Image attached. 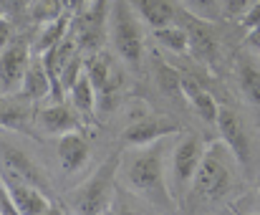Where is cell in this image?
Listing matches in <instances>:
<instances>
[{
    "label": "cell",
    "mask_w": 260,
    "mask_h": 215,
    "mask_svg": "<svg viewBox=\"0 0 260 215\" xmlns=\"http://www.w3.org/2000/svg\"><path fill=\"white\" fill-rule=\"evenodd\" d=\"M170 152L172 149H167V142L157 139L152 144L129 147L119 162V182L157 210H179L167 180Z\"/></svg>",
    "instance_id": "6da1fadb"
},
{
    "label": "cell",
    "mask_w": 260,
    "mask_h": 215,
    "mask_svg": "<svg viewBox=\"0 0 260 215\" xmlns=\"http://www.w3.org/2000/svg\"><path fill=\"white\" fill-rule=\"evenodd\" d=\"M144 20L137 15L129 0H111L109 3V20H106V33L111 51L119 56L124 66L132 71H139L144 64L147 53V41H144Z\"/></svg>",
    "instance_id": "7a4b0ae2"
},
{
    "label": "cell",
    "mask_w": 260,
    "mask_h": 215,
    "mask_svg": "<svg viewBox=\"0 0 260 215\" xmlns=\"http://www.w3.org/2000/svg\"><path fill=\"white\" fill-rule=\"evenodd\" d=\"M233 162H238V160L228 149L225 142H212L210 147H205L202 162H200L197 175H194L192 188H189V193L194 195L197 203H217L230 193Z\"/></svg>",
    "instance_id": "3957f363"
},
{
    "label": "cell",
    "mask_w": 260,
    "mask_h": 215,
    "mask_svg": "<svg viewBox=\"0 0 260 215\" xmlns=\"http://www.w3.org/2000/svg\"><path fill=\"white\" fill-rule=\"evenodd\" d=\"M205 155V144L197 134H184L170 152V165H167V180H170V190H172L177 205L182 208L184 195L192 188V180L197 175V167L202 162Z\"/></svg>",
    "instance_id": "277c9868"
},
{
    "label": "cell",
    "mask_w": 260,
    "mask_h": 215,
    "mask_svg": "<svg viewBox=\"0 0 260 215\" xmlns=\"http://www.w3.org/2000/svg\"><path fill=\"white\" fill-rule=\"evenodd\" d=\"M119 162H121V155L109 157L79 188V193L74 198V210L76 213H106L111 208L114 188L119 182Z\"/></svg>",
    "instance_id": "5b68a950"
},
{
    "label": "cell",
    "mask_w": 260,
    "mask_h": 215,
    "mask_svg": "<svg viewBox=\"0 0 260 215\" xmlns=\"http://www.w3.org/2000/svg\"><path fill=\"white\" fill-rule=\"evenodd\" d=\"M217 134L220 142L228 144V149L235 155L240 167H250L253 160V144H250V134L245 121L240 119V114L230 107H220V116H217Z\"/></svg>",
    "instance_id": "8992f818"
},
{
    "label": "cell",
    "mask_w": 260,
    "mask_h": 215,
    "mask_svg": "<svg viewBox=\"0 0 260 215\" xmlns=\"http://www.w3.org/2000/svg\"><path fill=\"white\" fill-rule=\"evenodd\" d=\"M36 124L48 137H63L69 132H79V129L86 127L84 116L74 109V104H63L61 99H56L48 107L38 109L36 111Z\"/></svg>",
    "instance_id": "52a82bcc"
},
{
    "label": "cell",
    "mask_w": 260,
    "mask_h": 215,
    "mask_svg": "<svg viewBox=\"0 0 260 215\" xmlns=\"http://www.w3.org/2000/svg\"><path fill=\"white\" fill-rule=\"evenodd\" d=\"M0 175H3V180H5V185H8L13 200H15L18 213H28V215L53 213L51 198L46 195L48 190H43V188H38V185H33V182H28V180H23V177L8 172V170H3Z\"/></svg>",
    "instance_id": "ba28073f"
},
{
    "label": "cell",
    "mask_w": 260,
    "mask_h": 215,
    "mask_svg": "<svg viewBox=\"0 0 260 215\" xmlns=\"http://www.w3.org/2000/svg\"><path fill=\"white\" fill-rule=\"evenodd\" d=\"M179 132V124L172 116H159V114H147L137 121H132L124 129V144L126 147H139V144H152L157 139H167L170 134Z\"/></svg>",
    "instance_id": "9c48e42d"
},
{
    "label": "cell",
    "mask_w": 260,
    "mask_h": 215,
    "mask_svg": "<svg viewBox=\"0 0 260 215\" xmlns=\"http://www.w3.org/2000/svg\"><path fill=\"white\" fill-rule=\"evenodd\" d=\"M210 20L194 18L187 13V33H189V53L207 69H217V56H220V46H217V36L212 33V28L207 25Z\"/></svg>",
    "instance_id": "30bf717a"
},
{
    "label": "cell",
    "mask_w": 260,
    "mask_h": 215,
    "mask_svg": "<svg viewBox=\"0 0 260 215\" xmlns=\"http://www.w3.org/2000/svg\"><path fill=\"white\" fill-rule=\"evenodd\" d=\"M30 58L33 56H30V48L25 43H8L0 51V89L5 94L20 89Z\"/></svg>",
    "instance_id": "8fae6325"
},
{
    "label": "cell",
    "mask_w": 260,
    "mask_h": 215,
    "mask_svg": "<svg viewBox=\"0 0 260 215\" xmlns=\"http://www.w3.org/2000/svg\"><path fill=\"white\" fill-rule=\"evenodd\" d=\"M56 155H58V165H61L63 175H79L88 165L91 147H88L86 139L81 137V132H69V134L58 137Z\"/></svg>",
    "instance_id": "7c38bea8"
},
{
    "label": "cell",
    "mask_w": 260,
    "mask_h": 215,
    "mask_svg": "<svg viewBox=\"0 0 260 215\" xmlns=\"http://www.w3.org/2000/svg\"><path fill=\"white\" fill-rule=\"evenodd\" d=\"M0 162H3V170H8V172H13V175H18V177H23V180H28V182H33V185H38L43 190H48V180L41 172V167L25 152H20L18 147H13L8 142H0Z\"/></svg>",
    "instance_id": "4fadbf2b"
},
{
    "label": "cell",
    "mask_w": 260,
    "mask_h": 215,
    "mask_svg": "<svg viewBox=\"0 0 260 215\" xmlns=\"http://www.w3.org/2000/svg\"><path fill=\"white\" fill-rule=\"evenodd\" d=\"M18 91H20V99H25V102H41V99H46V97H51V94H53L51 76H48L46 64H43V58H41L38 53L30 58L28 71H25L23 84H20V89H18Z\"/></svg>",
    "instance_id": "5bb4252c"
},
{
    "label": "cell",
    "mask_w": 260,
    "mask_h": 215,
    "mask_svg": "<svg viewBox=\"0 0 260 215\" xmlns=\"http://www.w3.org/2000/svg\"><path fill=\"white\" fill-rule=\"evenodd\" d=\"M86 74L99 97H106V94L114 91V86H116V71H114L111 58L106 56V51L86 53Z\"/></svg>",
    "instance_id": "9a60e30c"
},
{
    "label": "cell",
    "mask_w": 260,
    "mask_h": 215,
    "mask_svg": "<svg viewBox=\"0 0 260 215\" xmlns=\"http://www.w3.org/2000/svg\"><path fill=\"white\" fill-rule=\"evenodd\" d=\"M129 3L137 10V15L144 20V25H149V28L170 25V23H174V18H177L174 5L170 0H129Z\"/></svg>",
    "instance_id": "2e32d148"
},
{
    "label": "cell",
    "mask_w": 260,
    "mask_h": 215,
    "mask_svg": "<svg viewBox=\"0 0 260 215\" xmlns=\"http://www.w3.org/2000/svg\"><path fill=\"white\" fill-rule=\"evenodd\" d=\"M71 25H74V13H63V15H58L56 20L43 23L41 30H38V38H36V43H33V51L41 56V53L56 48V46L66 38V30H69Z\"/></svg>",
    "instance_id": "e0dca14e"
},
{
    "label": "cell",
    "mask_w": 260,
    "mask_h": 215,
    "mask_svg": "<svg viewBox=\"0 0 260 215\" xmlns=\"http://www.w3.org/2000/svg\"><path fill=\"white\" fill-rule=\"evenodd\" d=\"M69 94H71V104H74V109L84 116L86 124H91V121H93V111H96V99H99V94H96V89H93V84H91V79H88L86 71H84V74L79 76V81L69 89Z\"/></svg>",
    "instance_id": "ac0fdd59"
},
{
    "label": "cell",
    "mask_w": 260,
    "mask_h": 215,
    "mask_svg": "<svg viewBox=\"0 0 260 215\" xmlns=\"http://www.w3.org/2000/svg\"><path fill=\"white\" fill-rule=\"evenodd\" d=\"M152 36L154 41L170 51V53H189V33H187V25H179L177 20L170 25H162V28H152Z\"/></svg>",
    "instance_id": "d6986e66"
},
{
    "label": "cell",
    "mask_w": 260,
    "mask_h": 215,
    "mask_svg": "<svg viewBox=\"0 0 260 215\" xmlns=\"http://www.w3.org/2000/svg\"><path fill=\"white\" fill-rule=\"evenodd\" d=\"M152 66H154V81L162 94H182V71L165 64L157 53L152 56Z\"/></svg>",
    "instance_id": "ffe728a7"
},
{
    "label": "cell",
    "mask_w": 260,
    "mask_h": 215,
    "mask_svg": "<svg viewBox=\"0 0 260 215\" xmlns=\"http://www.w3.org/2000/svg\"><path fill=\"white\" fill-rule=\"evenodd\" d=\"M30 121V111L20 102L0 99V129H25Z\"/></svg>",
    "instance_id": "44dd1931"
},
{
    "label": "cell",
    "mask_w": 260,
    "mask_h": 215,
    "mask_svg": "<svg viewBox=\"0 0 260 215\" xmlns=\"http://www.w3.org/2000/svg\"><path fill=\"white\" fill-rule=\"evenodd\" d=\"M238 84H240V91L245 94V99L260 107V71L253 64H248V61L238 64Z\"/></svg>",
    "instance_id": "7402d4cb"
},
{
    "label": "cell",
    "mask_w": 260,
    "mask_h": 215,
    "mask_svg": "<svg viewBox=\"0 0 260 215\" xmlns=\"http://www.w3.org/2000/svg\"><path fill=\"white\" fill-rule=\"evenodd\" d=\"M189 104L194 109V114L205 121V124H217V116H220V104H217V99L207 91V89H200L192 99H189Z\"/></svg>",
    "instance_id": "603a6c76"
},
{
    "label": "cell",
    "mask_w": 260,
    "mask_h": 215,
    "mask_svg": "<svg viewBox=\"0 0 260 215\" xmlns=\"http://www.w3.org/2000/svg\"><path fill=\"white\" fill-rule=\"evenodd\" d=\"M179 5L184 8V13L210 23L222 15V0H179Z\"/></svg>",
    "instance_id": "cb8c5ba5"
},
{
    "label": "cell",
    "mask_w": 260,
    "mask_h": 215,
    "mask_svg": "<svg viewBox=\"0 0 260 215\" xmlns=\"http://www.w3.org/2000/svg\"><path fill=\"white\" fill-rule=\"evenodd\" d=\"M30 10H33V20H38L41 25L48 23V20H56L58 15L66 13L63 5H61V0H36Z\"/></svg>",
    "instance_id": "d4e9b609"
},
{
    "label": "cell",
    "mask_w": 260,
    "mask_h": 215,
    "mask_svg": "<svg viewBox=\"0 0 260 215\" xmlns=\"http://www.w3.org/2000/svg\"><path fill=\"white\" fill-rule=\"evenodd\" d=\"M255 3H258V0H222V13H225L228 18L238 20V18H243Z\"/></svg>",
    "instance_id": "484cf974"
},
{
    "label": "cell",
    "mask_w": 260,
    "mask_h": 215,
    "mask_svg": "<svg viewBox=\"0 0 260 215\" xmlns=\"http://www.w3.org/2000/svg\"><path fill=\"white\" fill-rule=\"evenodd\" d=\"M0 215H18L15 200H13V195H10V190H8L3 175H0Z\"/></svg>",
    "instance_id": "4316f807"
},
{
    "label": "cell",
    "mask_w": 260,
    "mask_h": 215,
    "mask_svg": "<svg viewBox=\"0 0 260 215\" xmlns=\"http://www.w3.org/2000/svg\"><path fill=\"white\" fill-rule=\"evenodd\" d=\"M200 89H202V84H200L192 74H182V97H184L187 102H189V99H192Z\"/></svg>",
    "instance_id": "83f0119b"
},
{
    "label": "cell",
    "mask_w": 260,
    "mask_h": 215,
    "mask_svg": "<svg viewBox=\"0 0 260 215\" xmlns=\"http://www.w3.org/2000/svg\"><path fill=\"white\" fill-rule=\"evenodd\" d=\"M10 38H13V25L10 20H5V15H0V51L10 43Z\"/></svg>",
    "instance_id": "f1b7e54d"
},
{
    "label": "cell",
    "mask_w": 260,
    "mask_h": 215,
    "mask_svg": "<svg viewBox=\"0 0 260 215\" xmlns=\"http://www.w3.org/2000/svg\"><path fill=\"white\" fill-rule=\"evenodd\" d=\"M240 20H243V25H245V28L260 25V0L250 8V10H248V13H245V15H243V18H240Z\"/></svg>",
    "instance_id": "f546056e"
},
{
    "label": "cell",
    "mask_w": 260,
    "mask_h": 215,
    "mask_svg": "<svg viewBox=\"0 0 260 215\" xmlns=\"http://www.w3.org/2000/svg\"><path fill=\"white\" fill-rule=\"evenodd\" d=\"M61 5H63V10H66V13L79 15V13H81V8H86V0H61Z\"/></svg>",
    "instance_id": "4dcf8cb0"
},
{
    "label": "cell",
    "mask_w": 260,
    "mask_h": 215,
    "mask_svg": "<svg viewBox=\"0 0 260 215\" xmlns=\"http://www.w3.org/2000/svg\"><path fill=\"white\" fill-rule=\"evenodd\" d=\"M28 0H0V10H23Z\"/></svg>",
    "instance_id": "1f68e13d"
},
{
    "label": "cell",
    "mask_w": 260,
    "mask_h": 215,
    "mask_svg": "<svg viewBox=\"0 0 260 215\" xmlns=\"http://www.w3.org/2000/svg\"><path fill=\"white\" fill-rule=\"evenodd\" d=\"M248 43H250V46H255V48H260V25L248 28Z\"/></svg>",
    "instance_id": "d6a6232c"
},
{
    "label": "cell",
    "mask_w": 260,
    "mask_h": 215,
    "mask_svg": "<svg viewBox=\"0 0 260 215\" xmlns=\"http://www.w3.org/2000/svg\"><path fill=\"white\" fill-rule=\"evenodd\" d=\"M93 3H99V0H86V5H93Z\"/></svg>",
    "instance_id": "836d02e7"
},
{
    "label": "cell",
    "mask_w": 260,
    "mask_h": 215,
    "mask_svg": "<svg viewBox=\"0 0 260 215\" xmlns=\"http://www.w3.org/2000/svg\"><path fill=\"white\" fill-rule=\"evenodd\" d=\"M258 205H260V188H258Z\"/></svg>",
    "instance_id": "e575fe53"
}]
</instances>
